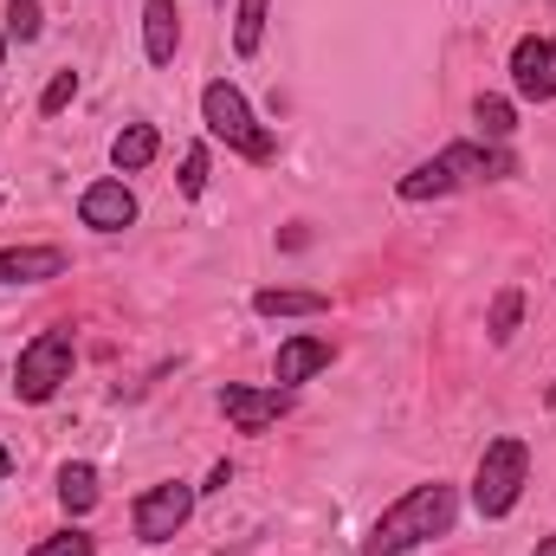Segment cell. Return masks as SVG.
<instances>
[{"mask_svg": "<svg viewBox=\"0 0 556 556\" xmlns=\"http://www.w3.org/2000/svg\"><path fill=\"white\" fill-rule=\"evenodd\" d=\"M538 556H556V538H544V544H538Z\"/></svg>", "mask_w": 556, "mask_h": 556, "instance_id": "24", "label": "cell"}, {"mask_svg": "<svg viewBox=\"0 0 556 556\" xmlns=\"http://www.w3.org/2000/svg\"><path fill=\"white\" fill-rule=\"evenodd\" d=\"M253 311H260V317H324V311H330V298H324V291H291V285H266V291L253 298Z\"/></svg>", "mask_w": 556, "mask_h": 556, "instance_id": "13", "label": "cell"}, {"mask_svg": "<svg viewBox=\"0 0 556 556\" xmlns=\"http://www.w3.org/2000/svg\"><path fill=\"white\" fill-rule=\"evenodd\" d=\"M260 39H266V0H240V7H233V52L253 59Z\"/></svg>", "mask_w": 556, "mask_h": 556, "instance_id": "17", "label": "cell"}, {"mask_svg": "<svg viewBox=\"0 0 556 556\" xmlns=\"http://www.w3.org/2000/svg\"><path fill=\"white\" fill-rule=\"evenodd\" d=\"M518 317H525V291H518V285H505V291L492 298V324H485V330H492V343H511V337H518Z\"/></svg>", "mask_w": 556, "mask_h": 556, "instance_id": "18", "label": "cell"}, {"mask_svg": "<svg viewBox=\"0 0 556 556\" xmlns=\"http://www.w3.org/2000/svg\"><path fill=\"white\" fill-rule=\"evenodd\" d=\"M7 472H13V453H7V446H0V479H7Z\"/></svg>", "mask_w": 556, "mask_h": 556, "instance_id": "23", "label": "cell"}, {"mask_svg": "<svg viewBox=\"0 0 556 556\" xmlns=\"http://www.w3.org/2000/svg\"><path fill=\"white\" fill-rule=\"evenodd\" d=\"M0 52H7V33H0Z\"/></svg>", "mask_w": 556, "mask_h": 556, "instance_id": "25", "label": "cell"}, {"mask_svg": "<svg viewBox=\"0 0 556 556\" xmlns=\"http://www.w3.org/2000/svg\"><path fill=\"white\" fill-rule=\"evenodd\" d=\"M505 175H518V155L505 149V142H453V149H440L433 162H420L402 175V201H440V194H459V188H472V181H505Z\"/></svg>", "mask_w": 556, "mask_h": 556, "instance_id": "2", "label": "cell"}, {"mask_svg": "<svg viewBox=\"0 0 556 556\" xmlns=\"http://www.w3.org/2000/svg\"><path fill=\"white\" fill-rule=\"evenodd\" d=\"M525 479H531V446H525L518 433L492 440V446L479 453V472H472V505H479V518H505V511L525 498Z\"/></svg>", "mask_w": 556, "mask_h": 556, "instance_id": "4", "label": "cell"}, {"mask_svg": "<svg viewBox=\"0 0 556 556\" xmlns=\"http://www.w3.org/2000/svg\"><path fill=\"white\" fill-rule=\"evenodd\" d=\"M330 337H285L278 343V363H273V382L278 389H298V382H311L317 369H330Z\"/></svg>", "mask_w": 556, "mask_h": 556, "instance_id": "10", "label": "cell"}, {"mask_svg": "<svg viewBox=\"0 0 556 556\" xmlns=\"http://www.w3.org/2000/svg\"><path fill=\"white\" fill-rule=\"evenodd\" d=\"M472 124H479V142H505L518 130V111H511V98H479L472 104Z\"/></svg>", "mask_w": 556, "mask_h": 556, "instance_id": "16", "label": "cell"}, {"mask_svg": "<svg viewBox=\"0 0 556 556\" xmlns=\"http://www.w3.org/2000/svg\"><path fill=\"white\" fill-rule=\"evenodd\" d=\"M33 556H98V544H91L85 531H59V538L33 544Z\"/></svg>", "mask_w": 556, "mask_h": 556, "instance_id": "20", "label": "cell"}, {"mask_svg": "<svg viewBox=\"0 0 556 556\" xmlns=\"http://www.w3.org/2000/svg\"><path fill=\"white\" fill-rule=\"evenodd\" d=\"M175 46H181V13H175V0H142V52H149V65H168Z\"/></svg>", "mask_w": 556, "mask_h": 556, "instance_id": "12", "label": "cell"}, {"mask_svg": "<svg viewBox=\"0 0 556 556\" xmlns=\"http://www.w3.org/2000/svg\"><path fill=\"white\" fill-rule=\"evenodd\" d=\"M511 85H518V98H531V104H551L556 98V39H518L511 46Z\"/></svg>", "mask_w": 556, "mask_h": 556, "instance_id": "7", "label": "cell"}, {"mask_svg": "<svg viewBox=\"0 0 556 556\" xmlns=\"http://www.w3.org/2000/svg\"><path fill=\"white\" fill-rule=\"evenodd\" d=\"M72 266L59 247H0V285H46Z\"/></svg>", "mask_w": 556, "mask_h": 556, "instance_id": "11", "label": "cell"}, {"mask_svg": "<svg viewBox=\"0 0 556 556\" xmlns=\"http://www.w3.org/2000/svg\"><path fill=\"white\" fill-rule=\"evenodd\" d=\"M188 511H194V485H181V479H162V485H149L137 498V538L142 544H168L181 525H188Z\"/></svg>", "mask_w": 556, "mask_h": 556, "instance_id": "6", "label": "cell"}, {"mask_svg": "<svg viewBox=\"0 0 556 556\" xmlns=\"http://www.w3.org/2000/svg\"><path fill=\"white\" fill-rule=\"evenodd\" d=\"M39 26H46L39 0H13V7H7V33H13V39H39Z\"/></svg>", "mask_w": 556, "mask_h": 556, "instance_id": "19", "label": "cell"}, {"mask_svg": "<svg viewBox=\"0 0 556 556\" xmlns=\"http://www.w3.org/2000/svg\"><path fill=\"white\" fill-rule=\"evenodd\" d=\"M453 511H459L453 485H446V479H427V485L402 492V498L376 518V531H369L363 556H408V551H420L427 538H446V531H453Z\"/></svg>", "mask_w": 556, "mask_h": 556, "instance_id": "1", "label": "cell"}, {"mask_svg": "<svg viewBox=\"0 0 556 556\" xmlns=\"http://www.w3.org/2000/svg\"><path fill=\"white\" fill-rule=\"evenodd\" d=\"M155 149H162L155 124H124V130H117V142H111V162H117V175H137V168H149V162H155Z\"/></svg>", "mask_w": 556, "mask_h": 556, "instance_id": "14", "label": "cell"}, {"mask_svg": "<svg viewBox=\"0 0 556 556\" xmlns=\"http://www.w3.org/2000/svg\"><path fill=\"white\" fill-rule=\"evenodd\" d=\"M201 124H207V137L227 142V149H233V155H247V162H273V155H278L273 130L247 111L240 85H227V78H214V85L201 91Z\"/></svg>", "mask_w": 556, "mask_h": 556, "instance_id": "3", "label": "cell"}, {"mask_svg": "<svg viewBox=\"0 0 556 556\" xmlns=\"http://www.w3.org/2000/svg\"><path fill=\"white\" fill-rule=\"evenodd\" d=\"M72 98H78V72H59V78L46 85V98H39V111H46V117H59V111H65Z\"/></svg>", "mask_w": 556, "mask_h": 556, "instance_id": "21", "label": "cell"}, {"mask_svg": "<svg viewBox=\"0 0 556 556\" xmlns=\"http://www.w3.org/2000/svg\"><path fill=\"white\" fill-rule=\"evenodd\" d=\"M201 188H207V149L194 142V149L181 155V194H201Z\"/></svg>", "mask_w": 556, "mask_h": 556, "instance_id": "22", "label": "cell"}, {"mask_svg": "<svg viewBox=\"0 0 556 556\" xmlns=\"http://www.w3.org/2000/svg\"><path fill=\"white\" fill-rule=\"evenodd\" d=\"M65 382H72V330H39L13 363V395L20 402H52Z\"/></svg>", "mask_w": 556, "mask_h": 556, "instance_id": "5", "label": "cell"}, {"mask_svg": "<svg viewBox=\"0 0 556 556\" xmlns=\"http://www.w3.org/2000/svg\"><path fill=\"white\" fill-rule=\"evenodd\" d=\"M59 505H65L72 518H85V511L98 505V472H91L85 459H72V466H59Z\"/></svg>", "mask_w": 556, "mask_h": 556, "instance_id": "15", "label": "cell"}, {"mask_svg": "<svg viewBox=\"0 0 556 556\" xmlns=\"http://www.w3.org/2000/svg\"><path fill=\"white\" fill-rule=\"evenodd\" d=\"M291 408V389H220V415L233 420L240 433H266L278 415Z\"/></svg>", "mask_w": 556, "mask_h": 556, "instance_id": "9", "label": "cell"}, {"mask_svg": "<svg viewBox=\"0 0 556 556\" xmlns=\"http://www.w3.org/2000/svg\"><path fill=\"white\" fill-rule=\"evenodd\" d=\"M78 220H85L91 233H124V227L137 220V194H130L117 175H104V181H91V188L78 194Z\"/></svg>", "mask_w": 556, "mask_h": 556, "instance_id": "8", "label": "cell"}]
</instances>
